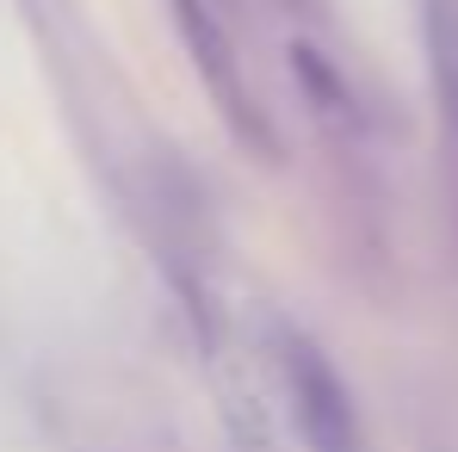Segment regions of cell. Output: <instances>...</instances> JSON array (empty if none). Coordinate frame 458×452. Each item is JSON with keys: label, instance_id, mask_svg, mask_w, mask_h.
<instances>
[{"label": "cell", "instance_id": "3", "mask_svg": "<svg viewBox=\"0 0 458 452\" xmlns=\"http://www.w3.org/2000/svg\"><path fill=\"white\" fill-rule=\"evenodd\" d=\"M428 56H434V87H440L446 124L458 131V19L446 13V6L428 19Z\"/></svg>", "mask_w": 458, "mask_h": 452}, {"label": "cell", "instance_id": "1", "mask_svg": "<svg viewBox=\"0 0 458 452\" xmlns=\"http://www.w3.org/2000/svg\"><path fill=\"white\" fill-rule=\"evenodd\" d=\"M279 378H285V403L310 452H366L353 390L341 384V372L310 335H292V328L279 335Z\"/></svg>", "mask_w": 458, "mask_h": 452}, {"label": "cell", "instance_id": "2", "mask_svg": "<svg viewBox=\"0 0 458 452\" xmlns=\"http://www.w3.org/2000/svg\"><path fill=\"white\" fill-rule=\"evenodd\" d=\"M174 13H180L186 44L199 50V69L217 81V93L229 99V112H242V81H235V63H229V44H224V31H217V19H211L199 0H174Z\"/></svg>", "mask_w": 458, "mask_h": 452}]
</instances>
